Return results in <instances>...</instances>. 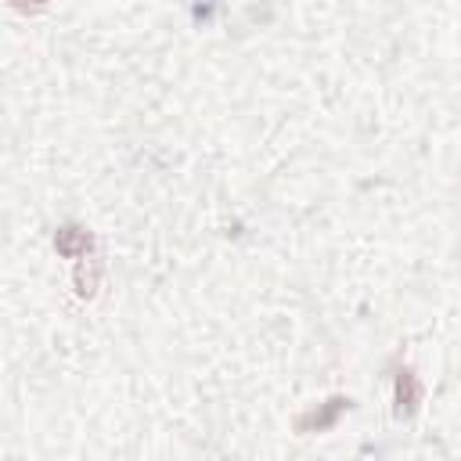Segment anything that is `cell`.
Masks as SVG:
<instances>
[{"instance_id": "4", "label": "cell", "mask_w": 461, "mask_h": 461, "mask_svg": "<svg viewBox=\"0 0 461 461\" xmlns=\"http://www.w3.org/2000/svg\"><path fill=\"white\" fill-rule=\"evenodd\" d=\"M33 4H44V0H33Z\"/></svg>"}, {"instance_id": "1", "label": "cell", "mask_w": 461, "mask_h": 461, "mask_svg": "<svg viewBox=\"0 0 461 461\" xmlns=\"http://www.w3.org/2000/svg\"><path fill=\"white\" fill-rule=\"evenodd\" d=\"M350 407V400L346 396H332L328 404H321V407H314V411H307L300 422H296V429L300 432H325V429H332L335 422H339V414Z\"/></svg>"}, {"instance_id": "3", "label": "cell", "mask_w": 461, "mask_h": 461, "mask_svg": "<svg viewBox=\"0 0 461 461\" xmlns=\"http://www.w3.org/2000/svg\"><path fill=\"white\" fill-rule=\"evenodd\" d=\"M87 249H91V235H87V230H80V227H62L58 230V253L83 257Z\"/></svg>"}, {"instance_id": "2", "label": "cell", "mask_w": 461, "mask_h": 461, "mask_svg": "<svg viewBox=\"0 0 461 461\" xmlns=\"http://www.w3.org/2000/svg\"><path fill=\"white\" fill-rule=\"evenodd\" d=\"M418 400H422V386H418L414 371L411 368L396 371V414L400 418H411L418 411Z\"/></svg>"}]
</instances>
